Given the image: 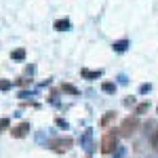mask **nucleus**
Segmentation results:
<instances>
[{"label":"nucleus","instance_id":"nucleus-17","mask_svg":"<svg viewBox=\"0 0 158 158\" xmlns=\"http://www.w3.org/2000/svg\"><path fill=\"white\" fill-rule=\"evenodd\" d=\"M6 124H9V120H6V118H4V120H0V129H4Z\"/></svg>","mask_w":158,"mask_h":158},{"label":"nucleus","instance_id":"nucleus-3","mask_svg":"<svg viewBox=\"0 0 158 158\" xmlns=\"http://www.w3.org/2000/svg\"><path fill=\"white\" fill-rule=\"evenodd\" d=\"M137 127H139V118H137V116H133V118L129 116V118H124V120H122V124H120V129H118V131H120V135L129 137V135H133L135 131H137Z\"/></svg>","mask_w":158,"mask_h":158},{"label":"nucleus","instance_id":"nucleus-13","mask_svg":"<svg viewBox=\"0 0 158 158\" xmlns=\"http://www.w3.org/2000/svg\"><path fill=\"white\" fill-rule=\"evenodd\" d=\"M17 85H19V86H27V85H30V82H27L25 78H19V80H17Z\"/></svg>","mask_w":158,"mask_h":158},{"label":"nucleus","instance_id":"nucleus-6","mask_svg":"<svg viewBox=\"0 0 158 158\" xmlns=\"http://www.w3.org/2000/svg\"><path fill=\"white\" fill-rule=\"evenodd\" d=\"M114 118H116V114H114V112H108V114H106V116L101 118V127H106V124H110V122L114 120Z\"/></svg>","mask_w":158,"mask_h":158},{"label":"nucleus","instance_id":"nucleus-5","mask_svg":"<svg viewBox=\"0 0 158 158\" xmlns=\"http://www.w3.org/2000/svg\"><path fill=\"white\" fill-rule=\"evenodd\" d=\"M127 47H129V40H118V42H114V51H118V53L127 51Z\"/></svg>","mask_w":158,"mask_h":158},{"label":"nucleus","instance_id":"nucleus-16","mask_svg":"<svg viewBox=\"0 0 158 158\" xmlns=\"http://www.w3.org/2000/svg\"><path fill=\"white\" fill-rule=\"evenodd\" d=\"M152 143H154V148L158 150V135H154V139H152Z\"/></svg>","mask_w":158,"mask_h":158},{"label":"nucleus","instance_id":"nucleus-9","mask_svg":"<svg viewBox=\"0 0 158 158\" xmlns=\"http://www.w3.org/2000/svg\"><path fill=\"white\" fill-rule=\"evenodd\" d=\"M65 27H70V21L68 19H63V21H55V30H65Z\"/></svg>","mask_w":158,"mask_h":158},{"label":"nucleus","instance_id":"nucleus-4","mask_svg":"<svg viewBox=\"0 0 158 158\" xmlns=\"http://www.w3.org/2000/svg\"><path fill=\"white\" fill-rule=\"evenodd\" d=\"M27 131H30V122H21V124H17L15 129H11V135L17 137V139H21V137L27 135Z\"/></svg>","mask_w":158,"mask_h":158},{"label":"nucleus","instance_id":"nucleus-7","mask_svg":"<svg viewBox=\"0 0 158 158\" xmlns=\"http://www.w3.org/2000/svg\"><path fill=\"white\" fill-rule=\"evenodd\" d=\"M101 89H103V93H116V85H112V82H103Z\"/></svg>","mask_w":158,"mask_h":158},{"label":"nucleus","instance_id":"nucleus-11","mask_svg":"<svg viewBox=\"0 0 158 158\" xmlns=\"http://www.w3.org/2000/svg\"><path fill=\"white\" fill-rule=\"evenodd\" d=\"M148 108H150V103H139V106H137V110H135V114H143V112H148Z\"/></svg>","mask_w":158,"mask_h":158},{"label":"nucleus","instance_id":"nucleus-2","mask_svg":"<svg viewBox=\"0 0 158 158\" xmlns=\"http://www.w3.org/2000/svg\"><path fill=\"white\" fill-rule=\"evenodd\" d=\"M74 146V139L72 137H65V139H63V137H57V139H51L49 141V148L51 150H53V152H65V150H70V148Z\"/></svg>","mask_w":158,"mask_h":158},{"label":"nucleus","instance_id":"nucleus-1","mask_svg":"<svg viewBox=\"0 0 158 158\" xmlns=\"http://www.w3.org/2000/svg\"><path fill=\"white\" fill-rule=\"evenodd\" d=\"M114 148H116V133L112 129V131H106L103 137H101V152L103 154H112Z\"/></svg>","mask_w":158,"mask_h":158},{"label":"nucleus","instance_id":"nucleus-12","mask_svg":"<svg viewBox=\"0 0 158 158\" xmlns=\"http://www.w3.org/2000/svg\"><path fill=\"white\" fill-rule=\"evenodd\" d=\"M25 57V51L23 49H17L15 53H13V59H23Z\"/></svg>","mask_w":158,"mask_h":158},{"label":"nucleus","instance_id":"nucleus-15","mask_svg":"<svg viewBox=\"0 0 158 158\" xmlns=\"http://www.w3.org/2000/svg\"><path fill=\"white\" fill-rule=\"evenodd\" d=\"M9 86H11V82H6V80H2V82H0V89H9Z\"/></svg>","mask_w":158,"mask_h":158},{"label":"nucleus","instance_id":"nucleus-14","mask_svg":"<svg viewBox=\"0 0 158 158\" xmlns=\"http://www.w3.org/2000/svg\"><path fill=\"white\" fill-rule=\"evenodd\" d=\"M150 89H152V85H141V89H139V91H141V93H148Z\"/></svg>","mask_w":158,"mask_h":158},{"label":"nucleus","instance_id":"nucleus-8","mask_svg":"<svg viewBox=\"0 0 158 158\" xmlns=\"http://www.w3.org/2000/svg\"><path fill=\"white\" fill-rule=\"evenodd\" d=\"M82 76H85V78H99V76H101V72H91V70H82Z\"/></svg>","mask_w":158,"mask_h":158},{"label":"nucleus","instance_id":"nucleus-10","mask_svg":"<svg viewBox=\"0 0 158 158\" xmlns=\"http://www.w3.org/2000/svg\"><path fill=\"white\" fill-rule=\"evenodd\" d=\"M61 91H65V93H72V95H78V89H74L72 85H61Z\"/></svg>","mask_w":158,"mask_h":158}]
</instances>
